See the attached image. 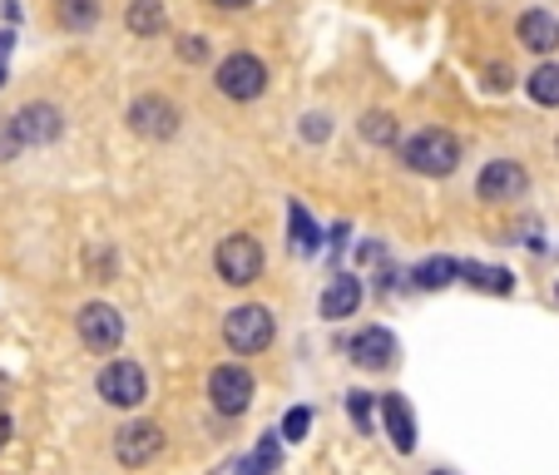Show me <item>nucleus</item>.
<instances>
[{
	"instance_id": "f257e3e1",
	"label": "nucleus",
	"mask_w": 559,
	"mask_h": 475,
	"mask_svg": "<svg viewBox=\"0 0 559 475\" xmlns=\"http://www.w3.org/2000/svg\"><path fill=\"white\" fill-rule=\"evenodd\" d=\"M402 164L412 174H421V179H451V174L461 169V139H455L451 129L431 124L402 144Z\"/></svg>"
},
{
	"instance_id": "f03ea898",
	"label": "nucleus",
	"mask_w": 559,
	"mask_h": 475,
	"mask_svg": "<svg viewBox=\"0 0 559 475\" xmlns=\"http://www.w3.org/2000/svg\"><path fill=\"white\" fill-rule=\"evenodd\" d=\"M273 337H277V322L263 302H243V307H233V312H223V342H228V352H238V357L267 352Z\"/></svg>"
},
{
	"instance_id": "7ed1b4c3",
	"label": "nucleus",
	"mask_w": 559,
	"mask_h": 475,
	"mask_svg": "<svg viewBox=\"0 0 559 475\" xmlns=\"http://www.w3.org/2000/svg\"><path fill=\"white\" fill-rule=\"evenodd\" d=\"M60 129H64V115L55 105H45V99H35V105H21L11 119H5V144H0V154L55 144V139H60Z\"/></svg>"
},
{
	"instance_id": "20e7f679",
	"label": "nucleus",
	"mask_w": 559,
	"mask_h": 475,
	"mask_svg": "<svg viewBox=\"0 0 559 475\" xmlns=\"http://www.w3.org/2000/svg\"><path fill=\"white\" fill-rule=\"evenodd\" d=\"M213 85H218V95L233 99V105H253V99H263V90H267V64L258 60L253 50H233L228 60H218Z\"/></svg>"
},
{
	"instance_id": "39448f33",
	"label": "nucleus",
	"mask_w": 559,
	"mask_h": 475,
	"mask_svg": "<svg viewBox=\"0 0 559 475\" xmlns=\"http://www.w3.org/2000/svg\"><path fill=\"white\" fill-rule=\"evenodd\" d=\"M213 268L228 287H248L263 277V244L253 233H228L218 248H213Z\"/></svg>"
},
{
	"instance_id": "423d86ee",
	"label": "nucleus",
	"mask_w": 559,
	"mask_h": 475,
	"mask_svg": "<svg viewBox=\"0 0 559 475\" xmlns=\"http://www.w3.org/2000/svg\"><path fill=\"white\" fill-rule=\"evenodd\" d=\"M253 391H258L253 371L238 367V361H223V367L209 371V402H213V412H223V416H243L248 406H253Z\"/></svg>"
},
{
	"instance_id": "0eeeda50",
	"label": "nucleus",
	"mask_w": 559,
	"mask_h": 475,
	"mask_svg": "<svg viewBox=\"0 0 559 475\" xmlns=\"http://www.w3.org/2000/svg\"><path fill=\"white\" fill-rule=\"evenodd\" d=\"M95 391H99V402L134 412V406H144V402H148V377H144V367H139V361L119 357V361H109V367L99 371Z\"/></svg>"
},
{
	"instance_id": "6e6552de",
	"label": "nucleus",
	"mask_w": 559,
	"mask_h": 475,
	"mask_svg": "<svg viewBox=\"0 0 559 475\" xmlns=\"http://www.w3.org/2000/svg\"><path fill=\"white\" fill-rule=\"evenodd\" d=\"M124 119L139 139H148V144H164V139L179 134V105H174L169 95H139Z\"/></svg>"
},
{
	"instance_id": "1a4fd4ad",
	"label": "nucleus",
	"mask_w": 559,
	"mask_h": 475,
	"mask_svg": "<svg viewBox=\"0 0 559 475\" xmlns=\"http://www.w3.org/2000/svg\"><path fill=\"white\" fill-rule=\"evenodd\" d=\"M74 328H80V342H85L90 352H115L119 342H124V317L109 302H85L74 312Z\"/></svg>"
},
{
	"instance_id": "9d476101",
	"label": "nucleus",
	"mask_w": 559,
	"mask_h": 475,
	"mask_svg": "<svg viewBox=\"0 0 559 475\" xmlns=\"http://www.w3.org/2000/svg\"><path fill=\"white\" fill-rule=\"evenodd\" d=\"M525 189H530V174H525V164H515V158H490L486 169H480V179H475V193L486 203L525 199Z\"/></svg>"
},
{
	"instance_id": "9b49d317",
	"label": "nucleus",
	"mask_w": 559,
	"mask_h": 475,
	"mask_svg": "<svg viewBox=\"0 0 559 475\" xmlns=\"http://www.w3.org/2000/svg\"><path fill=\"white\" fill-rule=\"evenodd\" d=\"M158 451H164V431H158L154 421H134V426H124V431L115 436L119 465H148Z\"/></svg>"
},
{
	"instance_id": "f8f14e48",
	"label": "nucleus",
	"mask_w": 559,
	"mask_h": 475,
	"mask_svg": "<svg viewBox=\"0 0 559 475\" xmlns=\"http://www.w3.org/2000/svg\"><path fill=\"white\" fill-rule=\"evenodd\" d=\"M361 297H367V287H361L357 273H332L328 287H322V317L328 322H342V317H357Z\"/></svg>"
},
{
	"instance_id": "ddd939ff",
	"label": "nucleus",
	"mask_w": 559,
	"mask_h": 475,
	"mask_svg": "<svg viewBox=\"0 0 559 475\" xmlns=\"http://www.w3.org/2000/svg\"><path fill=\"white\" fill-rule=\"evenodd\" d=\"M352 361H357L361 371H386L391 361H396V337H391L386 328H361L357 337H352Z\"/></svg>"
},
{
	"instance_id": "4468645a",
	"label": "nucleus",
	"mask_w": 559,
	"mask_h": 475,
	"mask_svg": "<svg viewBox=\"0 0 559 475\" xmlns=\"http://www.w3.org/2000/svg\"><path fill=\"white\" fill-rule=\"evenodd\" d=\"M515 35H520V45H525L530 55H555L559 50V15L555 11H525L520 15V25H515Z\"/></svg>"
},
{
	"instance_id": "2eb2a0df",
	"label": "nucleus",
	"mask_w": 559,
	"mask_h": 475,
	"mask_svg": "<svg viewBox=\"0 0 559 475\" xmlns=\"http://www.w3.org/2000/svg\"><path fill=\"white\" fill-rule=\"evenodd\" d=\"M381 421H386V436H391V446L402 455H412L416 451V416H412V406H406V396H381Z\"/></svg>"
},
{
	"instance_id": "dca6fc26",
	"label": "nucleus",
	"mask_w": 559,
	"mask_h": 475,
	"mask_svg": "<svg viewBox=\"0 0 559 475\" xmlns=\"http://www.w3.org/2000/svg\"><path fill=\"white\" fill-rule=\"evenodd\" d=\"M461 283L475 287V293H496V297L515 293V273H510V268H496V263H465Z\"/></svg>"
},
{
	"instance_id": "f3484780",
	"label": "nucleus",
	"mask_w": 559,
	"mask_h": 475,
	"mask_svg": "<svg viewBox=\"0 0 559 475\" xmlns=\"http://www.w3.org/2000/svg\"><path fill=\"white\" fill-rule=\"evenodd\" d=\"M287 228H293V248L307 258L322 253V228L312 223V213L302 209V199H287Z\"/></svg>"
},
{
	"instance_id": "a211bd4d",
	"label": "nucleus",
	"mask_w": 559,
	"mask_h": 475,
	"mask_svg": "<svg viewBox=\"0 0 559 475\" xmlns=\"http://www.w3.org/2000/svg\"><path fill=\"white\" fill-rule=\"evenodd\" d=\"M55 21L70 35H90L99 25V0H55Z\"/></svg>"
},
{
	"instance_id": "6ab92c4d",
	"label": "nucleus",
	"mask_w": 559,
	"mask_h": 475,
	"mask_svg": "<svg viewBox=\"0 0 559 475\" xmlns=\"http://www.w3.org/2000/svg\"><path fill=\"white\" fill-rule=\"evenodd\" d=\"M277 461H283V446H277V431H273V436H263L243 461L233 465V475H277Z\"/></svg>"
},
{
	"instance_id": "aec40b11",
	"label": "nucleus",
	"mask_w": 559,
	"mask_h": 475,
	"mask_svg": "<svg viewBox=\"0 0 559 475\" xmlns=\"http://www.w3.org/2000/svg\"><path fill=\"white\" fill-rule=\"evenodd\" d=\"M124 25L134 35H158L164 25H169V11H164V0H129Z\"/></svg>"
},
{
	"instance_id": "412c9836",
	"label": "nucleus",
	"mask_w": 559,
	"mask_h": 475,
	"mask_svg": "<svg viewBox=\"0 0 559 475\" xmlns=\"http://www.w3.org/2000/svg\"><path fill=\"white\" fill-rule=\"evenodd\" d=\"M361 139L377 149H396V139H402V124H396V115H386V109H371V115L357 119Z\"/></svg>"
},
{
	"instance_id": "4be33fe9",
	"label": "nucleus",
	"mask_w": 559,
	"mask_h": 475,
	"mask_svg": "<svg viewBox=\"0 0 559 475\" xmlns=\"http://www.w3.org/2000/svg\"><path fill=\"white\" fill-rule=\"evenodd\" d=\"M455 277H461V263H455V258H426V263L412 273V283L421 287V293H441V287H451Z\"/></svg>"
},
{
	"instance_id": "5701e85b",
	"label": "nucleus",
	"mask_w": 559,
	"mask_h": 475,
	"mask_svg": "<svg viewBox=\"0 0 559 475\" xmlns=\"http://www.w3.org/2000/svg\"><path fill=\"white\" fill-rule=\"evenodd\" d=\"M525 95L535 99V105H545V109H559V64L555 60L535 64V74L525 80Z\"/></svg>"
},
{
	"instance_id": "b1692460",
	"label": "nucleus",
	"mask_w": 559,
	"mask_h": 475,
	"mask_svg": "<svg viewBox=\"0 0 559 475\" xmlns=\"http://www.w3.org/2000/svg\"><path fill=\"white\" fill-rule=\"evenodd\" d=\"M174 50H179L183 64H203L213 55V40H209V35H179V40H174Z\"/></svg>"
},
{
	"instance_id": "393cba45",
	"label": "nucleus",
	"mask_w": 559,
	"mask_h": 475,
	"mask_svg": "<svg viewBox=\"0 0 559 475\" xmlns=\"http://www.w3.org/2000/svg\"><path fill=\"white\" fill-rule=\"evenodd\" d=\"M371 412H377V396H371V391H352V396H347V416L357 421V431H367V426H371Z\"/></svg>"
},
{
	"instance_id": "a878e982",
	"label": "nucleus",
	"mask_w": 559,
	"mask_h": 475,
	"mask_svg": "<svg viewBox=\"0 0 559 475\" xmlns=\"http://www.w3.org/2000/svg\"><path fill=\"white\" fill-rule=\"evenodd\" d=\"M297 129H302V139H307V144H328V139H332V119L322 115V109H312V115H302V124H297Z\"/></svg>"
},
{
	"instance_id": "bb28decb",
	"label": "nucleus",
	"mask_w": 559,
	"mask_h": 475,
	"mask_svg": "<svg viewBox=\"0 0 559 475\" xmlns=\"http://www.w3.org/2000/svg\"><path fill=\"white\" fill-rule=\"evenodd\" d=\"M307 426H312V412H307V406H293V412L283 416V441H302Z\"/></svg>"
},
{
	"instance_id": "cd10ccee",
	"label": "nucleus",
	"mask_w": 559,
	"mask_h": 475,
	"mask_svg": "<svg viewBox=\"0 0 559 475\" xmlns=\"http://www.w3.org/2000/svg\"><path fill=\"white\" fill-rule=\"evenodd\" d=\"M213 5H218V11H248L253 0H213Z\"/></svg>"
},
{
	"instance_id": "c85d7f7f",
	"label": "nucleus",
	"mask_w": 559,
	"mask_h": 475,
	"mask_svg": "<svg viewBox=\"0 0 559 475\" xmlns=\"http://www.w3.org/2000/svg\"><path fill=\"white\" fill-rule=\"evenodd\" d=\"M11 441V421H5V412H0V446Z\"/></svg>"
},
{
	"instance_id": "c756f323",
	"label": "nucleus",
	"mask_w": 559,
	"mask_h": 475,
	"mask_svg": "<svg viewBox=\"0 0 559 475\" xmlns=\"http://www.w3.org/2000/svg\"><path fill=\"white\" fill-rule=\"evenodd\" d=\"M436 475H445V471H436Z\"/></svg>"
}]
</instances>
